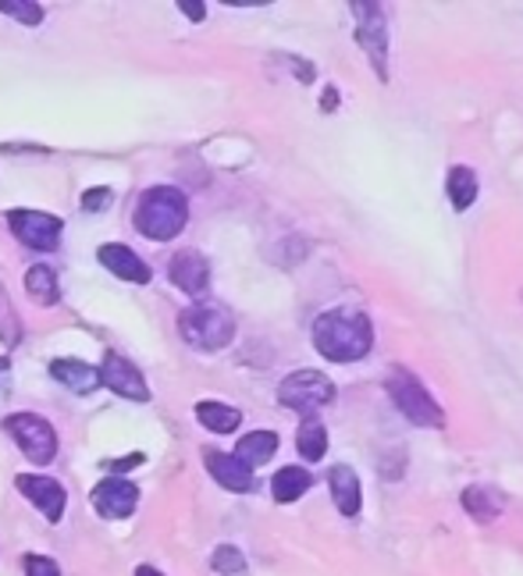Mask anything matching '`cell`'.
Wrapping results in <instances>:
<instances>
[{
    "mask_svg": "<svg viewBox=\"0 0 523 576\" xmlns=\"http://www.w3.org/2000/svg\"><path fill=\"white\" fill-rule=\"evenodd\" d=\"M374 324L364 310L338 307L313 321V348L332 363H356L370 353Z\"/></svg>",
    "mask_w": 523,
    "mask_h": 576,
    "instance_id": "obj_1",
    "label": "cell"
},
{
    "mask_svg": "<svg viewBox=\"0 0 523 576\" xmlns=\"http://www.w3.org/2000/svg\"><path fill=\"white\" fill-rule=\"evenodd\" d=\"M186 221H189V200H186L182 189H175V186H154V189H146L140 196V203H136V229L146 239L168 242V239H175L178 232L186 229Z\"/></svg>",
    "mask_w": 523,
    "mask_h": 576,
    "instance_id": "obj_2",
    "label": "cell"
},
{
    "mask_svg": "<svg viewBox=\"0 0 523 576\" xmlns=\"http://www.w3.org/2000/svg\"><path fill=\"white\" fill-rule=\"evenodd\" d=\"M385 388L392 396L396 409L416 428H445V409L424 388V381L407 367H392L385 377Z\"/></svg>",
    "mask_w": 523,
    "mask_h": 576,
    "instance_id": "obj_3",
    "label": "cell"
},
{
    "mask_svg": "<svg viewBox=\"0 0 523 576\" xmlns=\"http://www.w3.org/2000/svg\"><path fill=\"white\" fill-rule=\"evenodd\" d=\"M178 331L192 348H203V353H218V348L232 345L235 339V321L229 310L211 307V302H197L178 317Z\"/></svg>",
    "mask_w": 523,
    "mask_h": 576,
    "instance_id": "obj_4",
    "label": "cell"
},
{
    "mask_svg": "<svg viewBox=\"0 0 523 576\" xmlns=\"http://www.w3.org/2000/svg\"><path fill=\"white\" fill-rule=\"evenodd\" d=\"M278 402L296 409V413H318V409L335 402V385L321 370H292L278 388Z\"/></svg>",
    "mask_w": 523,
    "mask_h": 576,
    "instance_id": "obj_5",
    "label": "cell"
},
{
    "mask_svg": "<svg viewBox=\"0 0 523 576\" xmlns=\"http://www.w3.org/2000/svg\"><path fill=\"white\" fill-rule=\"evenodd\" d=\"M4 431L14 437V445L25 452L33 466H47L57 456V434L43 417L36 413H14L4 420Z\"/></svg>",
    "mask_w": 523,
    "mask_h": 576,
    "instance_id": "obj_6",
    "label": "cell"
},
{
    "mask_svg": "<svg viewBox=\"0 0 523 576\" xmlns=\"http://www.w3.org/2000/svg\"><path fill=\"white\" fill-rule=\"evenodd\" d=\"M356 14V43L367 51L378 79H388V22H385V8L364 0V4H353Z\"/></svg>",
    "mask_w": 523,
    "mask_h": 576,
    "instance_id": "obj_7",
    "label": "cell"
},
{
    "mask_svg": "<svg viewBox=\"0 0 523 576\" xmlns=\"http://www.w3.org/2000/svg\"><path fill=\"white\" fill-rule=\"evenodd\" d=\"M8 224H11V232H14V239L22 242V246H33L40 253H51V250L62 246L65 224H62V218H54V214H43V210H11Z\"/></svg>",
    "mask_w": 523,
    "mask_h": 576,
    "instance_id": "obj_8",
    "label": "cell"
},
{
    "mask_svg": "<svg viewBox=\"0 0 523 576\" xmlns=\"http://www.w3.org/2000/svg\"><path fill=\"white\" fill-rule=\"evenodd\" d=\"M89 498H93V509L103 520H125L140 506V488L125 477H108V480L97 484Z\"/></svg>",
    "mask_w": 523,
    "mask_h": 576,
    "instance_id": "obj_9",
    "label": "cell"
},
{
    "mask_svg": "<svg viewBox=\"0 0 523 576\" xmlns=\"http://www.w3.org/2000/svg\"><path fill=\"white\" fill-rule=\"evenodd\" d=\"M100 374V385H108L114 396H122V399H132V402H146L149 399V388L143 381V374L132 367V363L125 356H118V353H108L103 356V363L97 367Z\"/></svg>",
    "mask_w": 523,
    "mask_h": 576,
    "instance_id": "obj_10",
    "label": "cell"
},
{
    "mask_svg": "<svg viewBox=\"0 0 523 576\" xmlns=\"http://www.w3.org/2000/svg\"><path fill=\"white\" fill-rule=\"evenodd\" d=\"M14 484H19V491H22V495L29 498V502H33L51 523H62L65 506H68V495H65V488H62V480L40 477V474H22Z\"/></svg>",
    "mask_w": 523,
    "mask_h": 576,
    "instance_id": "obj_11",
    "label": "cell"
},
{
    "mask_svg": "<svg viewBox=\"0 0 523 576\" xmlns=\"http://www.w3.org/2000/svg\"><path fill=\"white\" fill-rule=\"evenodd\" d=\"M168 275H171V281H175L178 288H182L186 296H192V299H203L207 288H211V264H207V256L197 253V250L175 253L171 264H168Z\"/></svg>",
    "mask_w": 523,
    "mask_h": 576,
    "instance_id": "obj_12",
    "label": "cell"
},
{
    "mask_svg": "<svg viewBox=\"0 0 523 576\" xmlns=\"http://www.w3.org/2000/svg\"><path fill=\"white\" fill-rule=\"evenodd\" d=\"M203 463H207V469H211V477L221 484V488H229L235 495H246V491L257 488V477H253V469L243 466L235 456H229V452L207 448L203 452Z\"/></svg>",
    "mask_w": 523,
    "mask_h": 576,
    "instance_id": "obj_13",
    "label": "cell"
},
{
    "mask_svg": "<svg viewBox=\"0 0 523 576\" xmlns=\"http://www.w3.org/2000/svg\"><path fill=\"white\" fill-rule=\"evenodd\" d=\"M327 488H332V502L335 509L342 512V517H356L364 506V488H360V477H356V469L338 463L332 466V474H327Z\"/></svg>",
    "mask_w": 523,
    "mask_h": 576,
    "instance_id": "obj_14",
    "label": "cell"
},
{
    "mask_svg": "<svg viewBox=\"0 0 523 576\" xmlns=\"http://www.w3.org/2000/svg\"><path fill=\"white\" fill-rule=\"evenodd\" d=\"M100 264L111 270V275H118V278H125V281H136V285H146L149 278V267L140 261L136 253H132L129 246H122V242H108V246H100Z\"/></svg>",
    "mask_w": 523,
    "mask_h": 576,
    "instance_id": "obj_15",
    "label": "cell"
},
{
    "mask_svg": "<svg viewBox=\"0 0 523 576\" xmlns=\"http://www.w3.org/2000/svg\"><path fill=\"white\" fill-rule=\"evenodd\" d=\"M51 377L54 381H62L68 391H75V396H89L93 388H100L97 367H89V363H79V359H54Z\"/></svg>",
    "mask_w": 523,
    "mask_h": 576,
    "instance_id": "obj_16",
    "label": "cell"
},
{
    "mask_svg": "<svg viewBox=\"0 0 523 576\" xmlns=\"http://www.w3.org/2000/svg\"><path fill=\"white\" fill-rule=\"evenodd\" d=\"M278 452V434L275 431H249L246 437H238V445L232 456L243 466H264Z\"/></svg>",
    "mask_w": 523,
    "mask_h": 576,
    "instance_id": "obj_17",
    "label": "cell"
},
{
    "mask_svg": "<svg viewBox=\"0 0 523 576\" xmlns=\"http://www.w3.org/2000/svg\"><path fill=\"white\" fill-rule=\"evenodd\" d=\"M445 192H448V203H453V210H470L477 192H481V186H477V171L467 168V164H456L453 171L445 175Z\"/></svg>",
    "mask_w": 523,
    "mask_h": 576,
    "instance_id": "obj_18",
    "label": "cell"
},
{
    "mask_svg": "<svg viewBox=\"0 0 523 576\" xmlns=\"http://www.w3.org/2000/svg\"><path fill=\"white\" fill-rule=\"evenodd\" d=\"M310 484H313L310 469H303V466H281L278 474H275V480H271V495H275V502L289 506V502H296V498H303L310 491Z\"/></svg>",
    "mask_w": 523,
    "mask_h": 576,
    "instance_id": "obj_19",
    "label": "cell"
},
{
    "mask_svg": "<svg viewBox=\"0 0 523 576\" xmlns=\"http://www.w3.org/2000/svg\"><path fill=\"white\" fill-rule=\"evenodd\" d=\"M197 420L214 434H232V431H238V423H243V413H238L235 406L203 399V402H197Z\"/></svg>",
    "mask_w": 523,
    "mask_h": 576,
    "instance_id": "obj_20",
    "label": "cell"
},
{
    "mask_svg": "<svg viewBox=\"0 0 523 576\" xmlns=\"http://www.w3.org/2000/svg\"><path fill=\"white\" fill-rule=\"evenodd\" d=\"M463 509H467V517H474L477 523H496L499 512H502V502H499V495L491 488L470 484V488L463 491Z\"/></svg>",
    "mask_w": 523,
    "mask_h": 576,
    "instance_id": "obj_21",
    "label": "cell"
},
{
    "mask_svg": "<svg viewBox=\"0 0 523 576\" xmlns=\"http://www.w3.org/2000/svg\"><path fill=\"white\" fill-rule=\"evenodd\" d=\"M296 448L299 456L307 463H321L324 452H327V431L321 420H303L299 423V434H296Z\"/></svg>",
    "mask_w": 523,
    "mask_h": 576,
    "instance_id": "obj_22",
    "label": "cell"
},
{
    "mask_svg": "<svg viewBox=\"0 0 523 576\" xmlns=\"http://www.w3.org/2000/svg\"><path fill=\"white\" fill-rule=\"evenodd\" d=\"M25 292L33 296L40 307H54V302H57V275H54V267L36 264L33 270H29V275H25Z\"/></svg>",
    "mask_w": 523,
    "mask_h": 576,
    "instance_id": "obj_23",
    "label": "cell"
},
{
    "mask_svg": "<svg viewBox=\"0 0 523 576\" xmlns=\"http://www.w3.org/2000/svg\"><path fill=\"white\" fill-rule=\"evenodd\" d=\"M214 573L221 576H246L249 566H246V555L235 549V544H221V549H214V558H211Z\"/></svg>",
    "mask_w": 523,
    "mask_h": 576,
    "instance_id": "obj_24",
    "label": "cell"
},
{
    "mask_svg": "<svg viewBox=\"0 0 523 576\" xmlns=\"http://www.w3.org/2000/svg\"><path fill=\"white\" fill-rule=\"evenodd\" d=\"M0 11L19 19L22 25H40L43 22V8L40 4H29V0H0Z\"/></svg>",
    "mask_w": 523,
    "mask_h": 576,
    "instance_id": "obj_25",
    "label": "cell"
},
{
    "mask_svg": "<svg viewBox=\"0 0 523 576\" xmlns=\"http://www.w3.org/2000/svg\"><path fill=\"white\" fill-rule=\"evenodd\" d=\"M111 200H114V192H111L108 186L82 192V207L89 210V214H100V210H108V207H111Z\"/></svg>",
    "mask_w": 523,
    "mask_h": 576,
    "instance_id": "obj_26",
    "label": "cell"
},
{
    "mask_svg": "<svg viewBox=\"0 0 523 576\" xmlns=\"http://www.w3.org/2000/svg\"><path fill=\"white\" fill-rule=\"evenodd\" d=\"M25 576H62V569L47 555H25Z\"/></svg>",
    "mask_w": 523,
    "mask_h": 576,
    "instance_id": "obj_27",
    "label": "cell"
},
{
    "mask_svg": "<svg viewBox=\"0 0 523 576\" xmlns=\"http://www.w3.org/2000/svg\"><path fill=\"white\" fill-rule=\"evenodd\" d=\"M140 463H143V456H140V452H132V456H125V459H111V463H103V466H108L114 477H122V474H129V469H136Z\"/></svg>",
    "mask_w": 523,
    "mask_h": 576,
    "instance_id": "obj_28",
    "label": "cell"
},
{
    "mask_svg": "<svg viewBox=\"0 0 523 576\" xmlns=\"http://www.w3.org/2000/svg\"><path fill=\"white\" fill-rule=\"evenodd\" d=\"M178 8H182L192 22H203V14H207V4H200V0H178Z\"/></svg>",
    "mask_w": 523,
    "mask_h": 576,
    "instance_id": "obj_29",
    "label": "cell"
},
{
    "mask_svg": "<svg viewBox=\"0 0 523 576\" xmlns=\"http://www.w3.org/2000/svg\"><path fill=\"white\" fill-rule=\"evenodd\" d=\"M136 576H160V573H157L154 566H140V569H136Z\"/></svg>",
    "mask_w": 523,
    "mask_h": 576,
    "instance_id": "obj_30",
    "label": "cell"
},
{
    "mask_svg": "<svg viewBox=\"0 0 523 576\" xmlns=\"http://www.w3.org/2000/svg\"><path fill=\"white\" fill-rule=\"evenodd\" d=\"M0 370H8V356H0Z\"/></svg>",
    "mask_w": 523,
    "mask_h": 576,
    "instance_id": "obj_31",
    "label": "cell"
}]
</instances>
